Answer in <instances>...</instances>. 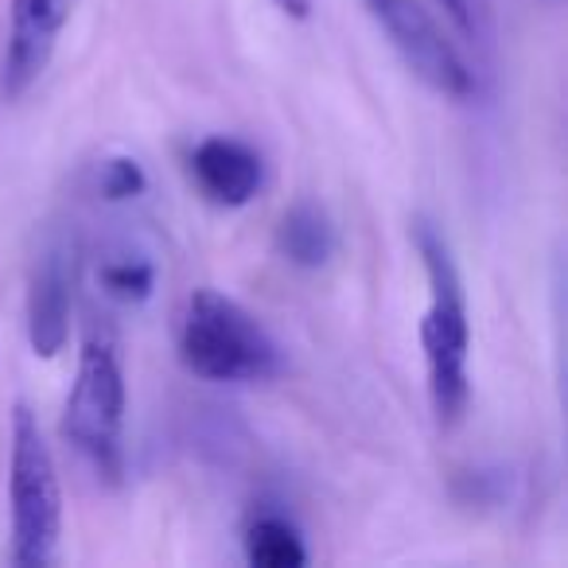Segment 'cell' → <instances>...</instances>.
<instances>
[{
	"label": "cell",
	"instance_id": "obj_8",
	"mask_svg": "<svg viewBox=\"0 0 568 568\" xmlns=\"http://www.w3.org/2000/svg\"><path fill=\"white\" fill-rule=\"evenodd\" d=\"M191 175L199 191L219 206H245L261 191V156L237 136H206L191 152Z\"/></svg>",
	"mask_w": 568,
	"mask_h": 568
},
{
	"label": "cell",
	"instance_id": "obj_13",
	"mask_svg": "<svg viewBox=\"0 0 568 568\" xmlns=\"http://www.w3.org/2000/svg\"><path fill=\"white\" fill-rule=\"evenodd\" d=\"M436 4H440L444 12H448L452 20H456V28L459 32H471V9H467V0H436Z\"/></svg>",
	"mask_w": 568,
	"mask_h": 568
},
{
	"label": "cell",
	"instance_id": "obj_14",
	"mask_svg": "<svg viewBox=\"0 0 568 568\" xmlns=\"http://www.w3.org/2000/svg\"><path fill=\"white\" fill-rule=\"evenodd\" d=\"M273 4L284 12V17H293V20H308L312 17V0H273Z\"/></svg>",
	"mask_w": 568,
	"mask_h": 568
},
{
	"label": "cell",
	"instance_id": "obj_11",
	"mask_svg": "<svg viewBox=\"0 0 568 568\" xmlns=\"http://www.w3.org/2000/svg\"><path fill=\"white\" fill-rule=\"evenodd\" d=\"M102 288L121 304H144L156 288V268L149 261H110L102 268Z\"/></svg>",
	"mask_w": 568,
	"mask_h": 568
},
{
	"label": "cell",
	"instance_id": "obj_10",
	"mask_svg": "<svg viewBox=\"0 0 568 568\" xmlns=\"http://www.w3.org/2000/svg\"><path fill=\"white\" fill-rule=\"evenodd\" d=\"M245 560L253 568H304L308 549H304L301 529L281 514H261L245 529Z\"/></svg>",
	"mask_w": 568,
	"mask_h": 568
},
{
	"label": "cell",
	"instance_id": "obj_12",
	"mask_svg": "<svg viewBox=\"0 0 568 568\" xmlns=\"http://www.w3.org/2000/svg\"><path fill=\"white\" fill-rule=\"evenodd\" d=\"M98 187H102V195L110 199V203H129V199L144 195L149 175H144V168L136 164V160L113 156L102 164V180H98Z\"/></svg>",
	"mask_w": 568,
	"mask_h": 568
},
{
	"label": "cell",
	"instance_id": "obj_1",
	"mask_svg": "<svg viewBox=\"0 0 568 568\" xmlns=\"http://www.w3.org/2000/svg\"><path fill=\"white\" fill-rule=\"evenodd\" d=\"M420 261L428 276V312L420 320V347H425L428 366V402H433L436 425L456 428L467 413V351H471V332H467V301L464 281L452 261V250L433 222H417Z\"/></svg>",
	"mask_w": 568,
	"mask_h": 568
},
{
	"label": "cell",
	"instance_id": "obj_6",
	"mask_svg": "<svg viewBox=\"0 0 568 568\" xmlns=\"http://www.w3.org/2000/svg\"><path fill=\"white\" fill-rule=\"evenodd\" d=\"M67 20H71V0H12L9 36H4V55H0V98L4 102H17L40 82Z\"/></svg>",
	"mask_w": 568,
	"mask_h": 568
},
{
	"label": "cell",
	"instance_id": "obj_3",
	"mask_svg": "<svg viewBox=\"0 0 568 568\" xmlns=\"http://www.w3.org/2000/svg\"><path fill=\"white\" fill-rule=\"evenodd\" d=\"M12 565L48 568L63 537V490L40 420L28 405L12 409Z\"/></svg>",
	"mask_w": 568,
	"mask_h": 568
},
{
	"label": "cell",
	"instance_id": "obj_4",
	"mask_svg": "<svg viewBox=\"0 0 568 568\" xmlns=\"http://www.w3.org/2000/svg\"><path fill=\"white\" fill-rule=\"evenodd\" d=\"M121 428H125V374L105 335H90L79 351L71 397L63 409V436L98 475H121Z\"/></svg>",
	"mask_w": 568,
	"mask_h": 568
},
{
	"label": "cell",
	"instance_id": "obj_2",
	"mask_svg": "<svg viewBox=\"0 0 568 568\" xmlns=\"http://www.w3.org/2000/svg\"><path fill=\"white\" fill-rule=\"evenodd\" d=\"M180 355L203 382H265L281 374V351L273 335L237 301L195 288L180 332Z\"/></svg>",
	"mask_w": 568,
	"mask_h": 568
},
{
	"label": "cell",
	"instance_id": "obj_5",
	"mask_svg": "<svg viewBox=\"0 0 568 568\" xmlns=\"http://www.w3.org/2000/svg\"><path fill=\"white\" fill-rule=\"evenodd\" d=\"M374 24L389 36L402 63L425 82L428 90L444 98H467L475 90V79L467 71L456 43L444 36L433 12L420 0H363Z\"/></svg>",
	"mask_w": 568,
	"mask_h": 568
},
{
	"label": "cell",
	"instance_id": "obj_9",
	"mask_svg": "<svg viewBox=\"0 0 568 568\" xmlns=\"http://www.w3.org/2000/svg\"><path fill=\"white\" fill-rule=\"evenodd\" d=\"M335 226L327 219L324 206H316L312 199H301L288 211L281 214V226H276V250L288 265L296 268H324L335 257Z\"/></svg>",
	"mask_w": 568,
	"mask_h": 568
},
{
	"label": "cell",
	"instance_id": "obj_7",
	"mask_svg": "<svg viewBox=\"0 0 568 568\" xmlns=\"http://www.w3.org/2000/svg\"><path fill=\"white\" fill-rule=\"evenodd\" d=\"M71 293L74 261L63 245H55L36 261L28 284V343L40 358H55L71 339Z\"/></svg>",
	"mask_w": 568,
	"mask_h": 568
}]
</instances>
